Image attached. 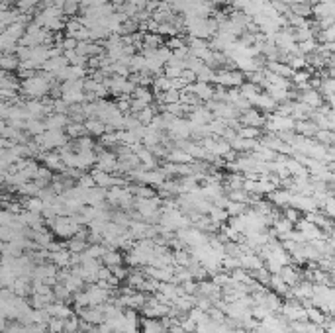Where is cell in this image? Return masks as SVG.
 Masks as SVG:
<instances>
[{
    "label": "cell",
    "instance_id": "1",
    "mask_svg": "<svg viewBox=\"0 0 335 333\" xmlns=\"http://www.w3.org/2000/svg\"><path fill=\"white\" fill-rule=\"evenodd\" d=\"M34 143L37 145V149H41V151H49V149L63 147V145L67 143V135L63 133V129H45L43 133L36 135Z\"/></svg>",
    "mask_w": 335,
    "mask_h": 333
},
{
    "label": "cell",
    "instance_id": "2",
    "mask_svg": "<svg viewBox=\"0 0 335 333\" xmlns=\"http://www.w3.org/2000/svg\"><path fill=\"white\" fill-rule=\"evenodd\" d=\"M245 82V73L231 69V71H225V69H218L214 73V82L212 85H218L223 89H237Z\"/></svg>",
    "mask_w": 335,
    "mask_h": 333
},
{
    "label": "cell",
    "instance_id": "3",
    "mask_svg": "<svg viewBox=\"0 0 335 333\" xmlns=\"http://www.w3.org/2000/svg\"><path fill=\"white\" fill-rule=\"evenodd\" d=\"M265 120H267V116L259 112L257 108H247V110H243L241 112V126H249V128H263L265 126Z\"/></svg>",
    "mask_w": 335,
    "mask_h": 333
},
{
    "label": "cell",
    "instance_id": "4",
    "mask_svg": "<svg viewBox=\"0 0 335 333\" xmlns=\"http://www.w3.org/2000/svg\"><path fill=\"white\" fill-rule=\"evenodd\" d=\"M45 310L51 318H57V320H67V318L74 316L73 308H69V304H63V302H51Z\"/></svg>",
    "mask_w": 335,
    "mask_h": 333
},
{
    "label": "cell",
    "instance_id": "5",
    "mask_svg": "<svg viewBox=\"0 0 335 333\" xmlns=\"http://www.w3.org/2000/svg\"><path fill=\"white\" fill-rule=\"evenodd\" d=\"M49 261L57 269H69L71 267V251L65 247L59 251H53V253H49Z\"/></svg>",
    "mask_w": 335,
    "mask_h": 333
},
{
    "label": "cell",
    "instance_id": "6",
    "mask_svg": "<svg viewBox=\"0 0 335 333\" xmlns=\"http://www.w3.org/2000/svg\"><path fill=\"white\" fill-rule=\"evenodd\" d=\"M69 116L67 114H57V112H51L47 114V118L43 120L45 124V129H65V126L69 124Z\"/></svg>",
    "mask_w": 335,
    "mask_h": 333
},
{
    "label": "cell",
    "instance_id": "7",
    "mask_svg": "<svg viewBox=\"0 0 335 333\" xmlns=\"http://www.w3.org/2000/svg\"><path fill=\"white\" fill-rule=\"evenodd\" d=\"M41 161H43V166H47L49 171H55V173H63L67 166L63 165L61 157H59V153H43L41 155Z\"/></svg>",
    "mask_w": 335,
    "mask_h": 333
},
{
    "label": "cell",
    "instance_id": "8",
    "mask_svg": "<svg viewBox=\"0 0 335 333\" xmlns=\"http://www.w3.org/2000/svg\"><path fill=\"white\" fill-rule=\"evenodd\" d=\"M100 263L104 265V267H116V265H124V255L120 253V251H116V249H106V253L102 255L100 259Z\"/></svg>",
    "mask_w": 335,
    "mask_h": 333
},
{
    "label": "cell",
    "instance_id": "9",
    "mask_svg": "<svg viewBox=\"0 0 335 333\" xmlns=\"http://www.w3.org/2000/svg\"><path fill=\"white\" fill-rule=\"evenodd\" d=\"M83 124H85V131L90 135H104L106 133V124L98 118H87V122H83Z\"/></svg>",
    "mask_w": 335,
    "mask_h": 333
},
{
    "label": "cell",
    "instance_id": "10",
    "mask_svg": "<svg viewBox=\"0 0 335 333\" xmlns=\"http://www.w3.org/2000/svg\"><path fill=\"white\" fill-rule=\"evenodd\" d=\"M20 67V59L14 53H0V71H16Z\"/></svg>",
    "mask_w": 335,
    "mask_h": 333
},
{
    "label": "cell",
    "instance_id": "11",
    "mask_svg": "<svg viewBox=\"0 0 335 333\" xmlns=\"http://www.w3.org/2000/svg\"><path fill=\"white\" fill-rule=\"evenodd\" d=\"M269 290H273L274 294L278 296H288V286H286L285 282H282V279L278 276V274H271V281H269V286H267Z\"/></svg>",
    "mask_w": 335,
    "mask_h": 333
},
{
    "label": "cell",
    "instance_id": "12",
    "mask_svg": "<svg viewBox=\"0 0 335 333\" xmlns=\"http://www.w3.org/2000/svg\"><path fill=\"white\" fill-rule=\"evenodd\" d=\"M208 218L214 221V224H218V226H222V224H225L227 219H229V216H227V212L223 210V208H218V206H210V210H208V214H206Z\"/></svg>",
    "mask_w": 335,
    "mask_h": 333
},
{
    "label": "cell",
    "instance_id": "13",
    "mask_svg": "<svg viewBox=\"0 0 335 333\" xmlns=\"http://www.w3.org/2000/svg\"><path fill=\"white\" fill-rule=\"evenodd\" d=\"M288 12L302 18H310L312 16V4L308 2H296V4H288Z\"/></svg>",
    "mask_w": 335,
    "mask_h": 333
},
{
    "label": "cell",
    "instance_id": "14",
    "mask_svg": "<svg viewBox=\"0 0 335 333\" xmlns=\"http://www.w3.org/2000/svg\"><path fill=\"white\" fill-rule=\"evenodd\" d=\"M18 47V41L10 38L6 32H0V53H14Z\"/></svg>",
    "mask_w": 335,
    "mask_h": 333
},
{
    "label": "cell",
    "instance_id": "15",
    "mask_svg": "<svg viewBox=\"0 0 335 333\" xmlns=\"http://www.w3.org/2000/svg\"><path fill=\"white\" fill-rule=\"evenodd\" d=\"M141 41H143V49H157L163 45V38L159 34H143L141 36Z\"/></svg>",
    "mask_w": 335,
    "mask_h": 333
},
{
    "label": "cell",
    "instance_id": "16",
    "mask_svg": "<svg viewBox=\"0 0 335 333\" xmlns=\"http://www.w3.org/2000/svg\"><path fill=\"white\" fill-rule=\"evenodd\" d=\"M325 318H327V316L323 314L320 308L312 306V308H308V310H306V320L310 321V323H314V325H320V327H322L323 321H325Z\"/></svg>",
    "mask_w": 335,
    "mask_h": 333
},
{
    "label": "cell",
    "instance_id": "17",
    "mask_svg": "<svg viewBox=\"0 0 335 333\" xmlns=\"http://www.w3.org/2000/svg\"><path fill=\"white\" fill-rule=\"evenodd\" d=\"M249 210V206L245 202H227L225 206V212L229 218H236V216H243L245 212Z\"/></svg>",
    "mask_w": 335,
    "mask_h": 333
},
{
    "label": "cell",
    "instance_id": "18",
    "mask_svg": "<svg viewBox=\"0 0 335 333\" xmlns=\"http://www.w3.org/2000/svg\"><path fill=\"white\" fill-rule=\"evenodd\" d=\"M24 131L30 135H39L45 131V124H43V120H28Z\"/></svg>",
    "mask_w": 335,
    "mask_h": 333
},
{
    "label": "cell",
    "instance_id": "19",
    "mask_svg": "<svg viewBox=\"0 0 335 333\" xmlns=\"http://www.w3.org/2000/svg\"><path fill=\"white\" fill-rule=\"evenodd\" d=\"M65 131H67V137H83L87 131H85V124H76V122H69L67 126H65Z\"/></svg>",
    "mask_w": 335,
    "mask_h": 333
},
{
    "label": "cell",
    "instance_id": "20",
    "mask_svg": "<svg viewBox=\"0 0 335 333\" xmlns=\"http://www.w3.org/2000/svg\"><path fill=\"white\" fill-rule=\"evenodd\" d=\"M69 251L71 253H83L85 249L88 247V241L87 239H81V237H76V235H73L71 239H69Z\"/></svg>",
    "mask_w": 335,
    "mask_h": 333
},
{
    "label": "cell",
    "instance_id": "21",
    "mask_svg": "<svg viewBox=\"0 0 335 333\" xmlns=\"http://www.w3.org/2000/svg\"><path fill=\"white\" fill-rule=\"evenodd\" d=\"M314 137H316V143L331 145V143H333V131H329V129H318V131L314 133Z\"/></svg>",
    "mask_w": 335,
    "mask_h": 333
},
{
    "label": "cell",
    "instance_id": "22",
    "mask_svg": "<svg viewBox=\"0 0 335 333\" xmlns=\"http://www.w3.org/2000/svg\"><path fill=\"white\" fill-rule=\"evenodd\" d=\"M130 190H132V194H136L137 198H153V196H157V192L153 188H149L147 184H139V186H134Z\"/></svg>",
    "mask_w": 335,
    "mask_h": 333
},
{
    "label": "cell",
    "instance_id": "23",
    "mask_svg": "<svg viewBox=\"0 0 335 333\" xmlns=\"http://www.w3.org/2000/svg\"><path fill=\"white\" fill-rule=\"evenodd\" d=\"M282 218H286L288 221H292V224H296L298 219L302 218V212H298L296 208H292V206H285L282 208Z\"/></svg>",
    "mask_w": 335,
    "mask_h": 333
},
{
    "label": "cell",
    "instance_id": "24",
    "mask_svg": "<svg viewBox=\"0 0 335 333\" xmlns=\"http://www.w3.org/2000/svg\"><path fill=\"white\" fill-rule=\"evenodd\" d=\"M37 2H41V0H18V8H20V12L22 14L32 12L37 6Z\"/></svg>",
    "mask_w": 335,
    "mask_h": 333
},
{
    "label": "cell",
    "instance_id": "25",
    "mask_svg": "<svg viewBox=\"0 0 335 333\" xmlns=\"http://www.w3.org/2000/svg\"><path fill=\"white\" fill-rule=\"evenodd\" d=\"M47 331L49 333H63V320L49 318V321H47Z\"/></svg>",
    "mask_w": 335,
    "mask_h": 333
},
{
    "label": "cell",
    "instance_id": "26",
    "mask_svg": "<svg viewBox=\"0 0 335 333\" xmlns=\"http://www.w3.org/2000/svg\"><path fill=\"white\" fill-rule=\"evenodd\" d=\"M186 43H185V38H171L169 41H167V45L165 47H169L171 51H176V49H181V47H185Z\"/></svg>",
    "mask_w": 335,
    "mask_h": 333
},
{
    "label": "cell",
    "instance_id": "27",
    "mask_svg": "<svg viewBox=\"0 0 335 333\" xmlns=\"http://www.w3.org/2000/svg\"><path fill=\"white\" fill-rule=\"evenodd\" d=\"M79 186H81V188H92V186H96V184H94V179H92L90 175H81V177H79Z\"/></svg>",
    "mask_w": 335,
    "mask_h": 333
}]
</instances>
